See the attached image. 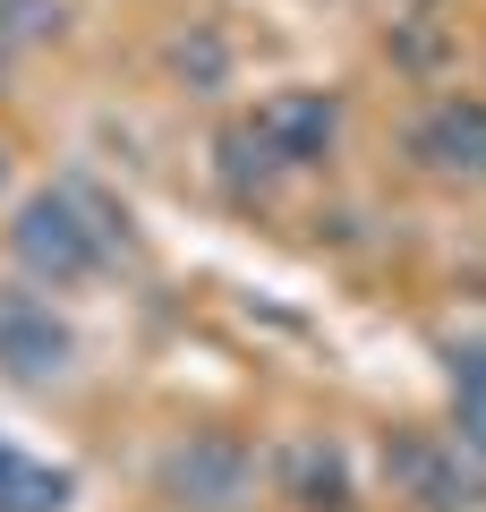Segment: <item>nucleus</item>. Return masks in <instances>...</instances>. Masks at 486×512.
<instances>
[{
	"label": "nucleus",
	"mask_w": 486,
	"mask_h": 512,
	"mask_svg": "<svg viewBox=\"0 0 486 512\" xmlns=\"http://www.w3.org/2000/svg\"><path fill=\"white\" fill-rule=\"evenodd\" d=\"M120 248H128V214L94 180H52L35 197H18V214H9V265L43 291L103 282Z\"/></svg>",
	"instance_id": "1"
},
{
	"label": "nucleus",
	"mask_w": 486,
	"mask_h": 512,
	"mask_svg": "<svg viewBox=\"0 0 486 512\" xmlns=\"http://www.w3.org/2000/svg\"><path fill=\"white\" fill-rule=\"evenodd\" d=\"M265 478H273V461L239 427H188V436H171L154 453V487L171 512H248Z\"/></svg>",
	"instance_id": "2"
},
{
	"label": "nucleus",
	"mask_w": 486,
	"mask_h": 512,
	"mask_svg": "<svg viewBox=\"0 0 486 512\" xmlns=\"http://www.w3.org/2000/svg\"><path fill=\"white\" fill-rule=\"evenodd\" d=\"M384 487L410 512H486V461L444 427H393L384 436Z\"/></svg>",
	"instance_id": "3"
},
{
	"label": "nucleus",
	"mask_w": 486,
	"mask_h": 512,
	"mask_svg": "<svg viewBox=\"0 0 486 512\" xmlns=\"http://www.w3.org/2000/svg\"><path fill=\"white\" fill-rule=\"evenodd\" d=\"M239 128L256 137V154L273 171H324L342 154V94L333 86H273V94L248 103Z\"/></svg>",
	"instance_id": "4"
},
{
	"label": "nucleus",
	"mask_w": 486,
	"mask_h": 512,
	"mask_svg": "<svg viewBox=\"0 0 486 512\" xmlns=\"http://www.w3.org/2000/svg\"><path fill=\"white\" fill-rule=\"evenodd\" d=\"M77 367V325L43 299V282H0V376L18 384H52Z\"/></svg>",
	"instance_id": "5"
},
{
	"label": "nucleus",
	"mask_w": 486,
	"mask_h": 512,
	"mask_svg": "<svg viewBox=\"0 0 486 512\" xmlns=\"http://www.w3.org/2000/svg\"><path fill=\"white\" fill-rule=\"evenodd\" d=\"M401 146L427 180H452V188H478L486 197V94H427Z\"/></svg>",
	"instance_id": "6"
},
{
	"label": "nucleus",
	"mask_w": 486,
	"mask_h": 512,
	"mask_svg": "<svg viewBox=\"0 0 486 512\" xmlns=\"http://www.w3.org/2000/svg\"><path fill=\"white\" fill-rule=\"evenodd\" d=\"M273 495L290 512H359V470L342 436H290L273 453Z\"/></svg>",
	"instance_id": "7"
},
{
	"label": "nucleus",
	"mask_w": 486,
	"mask_h": 512,
	"mask_svg": "<svg viewBox=\"0 0 486 512\" xmlns=\"http://www.w3.org/2000/svg\"><path fill=\"white\" fill-rule=\"evenodd\" d=\"M384 60H393L410 86H444L452 69H461V35H452L444 18H435L427 0H410V18L384 26Z\"/></svg>",
	"instance_id": "8"
},
{
	"label": "nucleus",
	"mask_w": 486,
	"mask_h": 512,
	"mask_svg": "<svg viewBox=\"0 0 486 512\" xmlns=\"http://www.w3.org/2000/svg\"><path fill=\"white\" fill-rule=\"evenodd\" d=\"M69 504H77V470L0 436V512H69Z\"/></svg>",
	"instance_id": "9"
},
{
	"label": "nucleus",
	"mask_w": 486,
	"mask_h": 512,
	"mask_svg": "<svg viewBox=\"0 0 486 512\" xmlns=\"http://www.w3.org/2000/svg\"><path fill=\"white\" fill-rule=\"evenodd\" d=\"M162 60H171V77H180L188 94H222V86H231V43H222L214 26L171 35V52H162Z\"/></svg>",
	"instance_id": "10"
},
{
	"label": "nucleus",
	"mask_w": 486,
	"mask_h": 512,
	"mask_svg": "<svg viewBox=\"0 0 486 512\" xmlns=\"http://www.w3.org/2000/svg\"><path fill=\"white\" fill-rule=\"evenodd\" d=\"M69 35V0H0V43L43 52V43Z\"/></svg>",
	"instance_id": "11"
},
{
	"label": "nucleus",
	"mask_w": 486,
	"mask_h": 512,
	"mask_svg": "<svg viewBox=\"0 0 486 512\" xmlns=\"http://www.w3.org/2000/svg\"><path fill=\"white\" fill-rule=\"evenodd\" d=\"M444 376H452V393H486V333H452Z\"/></svg>",
	"instance_id": "12"
},
{
	"label": "nucleus",
	"mask_w": 486,
	"mask_h": 512,
	"mask_svg": "<svg viewBox=\"0 0 486 512\" xmlns=\"http://www.w3.org/2000/svg\"><path fill=\"white\" fill-rule=\"evenodd\" d=\"M452 436L486 461V393H452Z\"/></svg>",
	"instance_id": "13"
},
{
	"label": "nucleus",
	"mask_w": 486,
	"mask_h": 512,
	"mask_svg": "<svg viewBox=\"0 0 486 512\" xmlns=\"http://www.w3.org/2000/svg\"><path fill=\"white\" fill-rule=\"evenodd\" d=\"M9 60H18V43H0V86H9Z\"/></svg>",
	"instance_id": "14"
},
{
	"label": "nucleus",
	"mask_w": 486,
	"mask_h": 512,
	"mask_svg": "<svg viewBox=\"0 0 486 512\" xmlns=\"http://www.w3.org/2000/svg\"><path fill=\"white\" fill-rule=\"evenodd\" d=\"M0 188H9V146H0Z\"/></svg>",
	"instance_id": "15"
},
{
	"label": "nucleus",
	"mask_w": 486,
	"mask_h": 512,
	"mask_svg": "<svg viewBox=\"0 0 486 512\" xmlns=\"http://www.w3.org/2000/svg\"><path fill=\"white\" fill-rule=\"evenodd\" d=\"M427 9H444V0H427Z\"/></svg>",
	"instance_id": "16"
}]
</instances>
